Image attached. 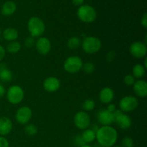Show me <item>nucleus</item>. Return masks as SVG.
<instances>
[{
    "mask_svg": "<svg viewBox=\"0 0 147 147\" xmlns=\"http://www.w3.org/2000/svg\"><path fill=\"white\" fill-rule=\"evenodd\" d=\"M82 107L84 111H91L96 107V103L92 99H86L83 103Z\"/></svg>",
    "mask_w": 147,
    "mask_h": 147,
    "instance_id": "obj_26",
    "label": "nucleus"
},
{
    "mask_svg": "<svg viewBox=\"0 0 147 147\" xmlns=\"http://www.w3.org/2000/svg\"><path fill=\"white\" fill-rule=\"evenodd\" d=\"M141 24L144 28H147V13H144L141 20Z\"/></svg>",
    "mask_w": 147,
    "mask_h": 147,
    "instance_id": "obj_33",
    "label": "nucleus"
},
{
    "mask_svg": "<svg viewBox=\"0 0 147 147\" xmlns=\"http://www.w3.org/2000/svg\"><path fill=\"white\" fill-rule=\"evenodd\" d=\"M133 90L136 96L145 98L147 96V83L144 80H136L133 85Z\"/></svg>",
    "mask_w": 147,
    "mask_h": 147,
    "instance_id": "obj_16",
    "label": "nucleus"
},
{
    "mask_svg": "<svg viewBox=\"0 0 147 147\" xmlns=\"http://www.w3.org/2000/svg\"><path fill=\"white\" fill-rule=\"evenodd\" d=\"M113 147H123V146H113Z\"/></svg>",
    "mask_w": 147,
    "mask_h": 147,
    "instance_id": "obj_42",
    "label": "nucleus"
},
{
    "mask_svg": "<svg viewBox=\"0 0 147 147\" xmlns=\"http://www.w3.org/2000/svg\"><path fill=\"white\" fill-rule=\"evenodd\" d=\"M43 88L49 93H55L60 88V81L55 77H48L43 82Z\"/></svg>",
    "mask_w": 147,
    "mask_h": 147,
    "instance_id": "obj_12",
    "label": "nucleus"
},
{
    "mask_svg": "<svg viewBox=\"0 0 147 147\" xmlns=\"http://www.w3.org/2000/svg\"><path fill=\"white\" fill-rule=\"evenodd\" d=\"M114 123H116L120 129L126 130L131 126L132 121L130 116L125 114L124 113H121L114 118Z\"/></svg>",
    "mask_w": 147,
    "mask_h": 147,
    "instance_id": "obj_14",
    "label": "nucleus"
},
{
    "mask_svg": "<svg viewBox=\"0 0 147 147\" xmlns=\"http://www.w3.org/2000/svg\"><path fill=\"white\" fill-rule=\"evenodd\" d=\"M139 105L138 99L135 96H126L119 101V109L123 113H128L134 111Z\"/></svg>",
    "mask_w": 147,
    "mask_h": 147,
    "instance_id": "obj_7",
    "label": "nucleus"
},
{
    "mask_svg": "<svg viewBox=\"0 0 147 147\" xmlns=\"http://www.w3.org/2000/svg\"><path fill=\"white\" fill-rule=\"evenodd\" d=\"M78 17L85 23H92L97 18L96 9L88 4L80 6L77 11Z\"/></svg>",
    "mask_w": 147,
    "mask_h": 147,
    "instance_id": "obj_4",
    "label": "nucleus"
},
{
    "mask_svg": "<svg viewBox=\"0 0 147 147\" xmlns=\"http://www.w3.org/2000/svg\"><path fill=\"white\" fill-rule=\"evenodd\" d=\"M37 131H38V130H37V126L34 124H33V123L26 124V126H24V132L28 136H35L37 134Z\"/></svg>",
    "mask_w": 147,
    "mask_h": 147,
    "instance_id": "obj_25",
    "label": "nucleus"
},
{
    "mask_svg": "<svg viewBox=\"0 0 147 147\" xmlns=\"http://www.w3.org/2000/svg\"><path fill=\"white\" fill-rule=\"evenodd\" d=\"M135 82H136V78L131 74L126 75L123 78V83L127 86H133Z\"/></svg>",
    "mask_w": 147,
    "mask_h": 147,
    "instance_id": "obj_28",
    "label": "nucleus"
},
{
    "mask_svg": "<svg viewBox=\"0 0 147 147\" xmlns=\"http://www.w3.org/2000/svg\"><path fill=\"white\" fill-rule=\"evenodd\" d=\"M5 55H6V50L2 45H0V62L5 57Z\"/></svg>",
    "mask_w": 147,
    "mask_h": 147,
    "instance_id": "obj_35",
    "label": "nucleus"
},
{
    "mask_svg": "<svg viewBox=\"0 0 147 147\" xmlns=\"http://www.w3.org/2000/svg\"><path fill=\"white\" fill-rule=\"evenodd\" d=\"M114 96V91L113 89L109 87H105L100 91L99 100L104 104H109L113 101Z\"/></svg>",
    "mask_w": 147,
    "mask_h": 147,
    "instance_id": "obj_15",
    "label": "nucleus"
},
{
    "mask_svg": "<svg viewBox=\"0 0 147 147\" xmlns=\"http://www.w3.org/2000/svg\"><path fill=\"white\" fill-rule=\"evenodd\" d=\"M81 70H83L86 74L90 75L94 72L95 65L93 63H90V62H87V63H83Z\"/></svg>",
    "mask_w": 147,
    "mask_h": 147,
    "instance_id": "obj_27",
    "label": "nucleus"
},
{
    "mask_svg": "<svg viewBox=\"0 0 147 147\" xmlns=\"http://www.w3.org/2000/svg\"><path fill=\"white\" fill-rule=\"evenodd\" d=\"M72 1L76 6H81L83 5L84 0H72Z\"/></svg>",
    "mask_w": 147,
    "mask_h": 147,
    "instance_id": "obj_38",
    "label": "nucleus"
},
{
    "mask_svg": "<svg viewBox=\"0 0 147 147\" xmlns=\"http://www.w3.org/2000/svg\"><path fill=\"white\" fill-rule=\"evenodd\" d=\"M34 46H35L37 53L42 55H46L48 54L51 50L52 47L51 42H50V39L46 37H38L35 41Z\"/></svg>",
    "mask_w": 147,
    "mask_h": 147,
    "instance_id": "obj_11",
    "label": "nucleus"
},
{
    "mask_svg": "<svg viewBox=\"0 0 147 147\" xmlns=\"http://www.w3.org/2000/svg\"><path fill=\"white\" fill-rule=\"evenodd\" d=\"M21 44L17 41H12L9 42L7 46V51L9 52V53L11 54H15L20 52L21 50Z\"/></svg>",
    "mask_w": 147,
    "mask_h": 147,
    "instance_id": "obj_24",
    "label": "nucleus"
},
{
    "mask_svg": "<svg viewBox=\"0 0 147 147\" xmlns=\"http://www.w3.org/2000/svg\"><path fill=\"white\" fill-rule=\"evenodd\" d=\"M67 45L70 50H76L81 46V40L78 37H71L67 40Z\"/></svg>",
    "mask_w": 147,
    "mask_h": 147,
    "instance_id": "obj_23",
    "label": "nucleus"
},
{
    "mask_svg": "<svg viewBox=\"0 0 147 147\" xmlns=\"http://www.w3.org/2000/svg\"><path fill=\"white\" fill-rule=\"evenodd\" d=\"M75 143H76V144L77 145V146H79V147L86 144L84 143V142L83 141V139H81V136H76V138L75 139Z\"/></svg>",
    "mask_w": 147,
    "mask_h": 147,
    "instance_id": "obj_34",
    "label": "nucleus"
},
{
    "mask_svg": "<svg viewBox=\"0 0 147 147\" xmlns=\"http://www.w3.org/2000/svg\"><path fill=\"white\" fill-rule=\"evenodd\" d=\"M0 147H9V141L4 136H0Z\"/></svg>",
    "mask_w": 147,
    "mask_h": 147,
    "instance_id": "obj_31",
    "label": "nucleus"
},
{
    "mask_svg": "<svg viewBox=\"0 0 147 147\" xmlns=\"http://www.w3.org/2000/svg\"><path fill=\"white\" fill-rule=\"evenodd\" d=\"M13 129V123L7 117L0 118V136H4L9 134Z\"/></svg>",
    "mask_w": 147,
    "mask_h": 147,
    "instance_id": "obj_17",
    "label": "nucleus"
},
{
    "mask_svg": "<svg viewBox=\"0 0 147 147\" xmlns=\"http://www.w3.org/2000/svg\"><path fill=\"white\" fill-rule=\"evenodd\" d=\"M7 99L11 104L17 105L21 103L24 97V92L23 89L18 85L10 86L6 91Z\"/></svg>",
    "mask_w": 147,
    "mask_h": 147,
    "instance_id": "obj_5",
    "label": "nucleus"
},
{
    "mask_svg": "<svg viewBox=\"0 0 147 147\" xmlns=\"http://www.w3.org/2000/svg\"><path fill=\"white\" fill-rule=\"evenodd\" d=\"M145 73H146V69L144 67L143 65L142 64H136L133 67V70H132V76L135 78L140 79L144 76Z\"/></svg>",
    "mask_w": 147,
    "mask_h": 147,
    "instance_id": "obj_21",
    "label": "nucleus"
},
{
    "mask_svg": "<svg viewBox=\"0 0 147 147\" xmlns=\"http://www.w3.org/2000/svg\"><path fill=\"white\" fill-rule=\"evenodd\" d=\"M129 52L135 58L142 59L145 57L147 54L146 44L140 41L134 42L130 45Z\"/></svg>",
    "mask_w": 147,
    "mask_h": 147,
    "instance_id": "obj_9",
    "label": "nucleus"
},
{
    "mask_svg": "<svg viewBox=\"0 0 147 147\" xmlns=\"http://www.w3.org/2000/svg\"><path fill=\"white\" fill-rule=\"evenodd\" d=\"M32 117V111L28 106H22L16 112V121L20 124L26 125Z\"/></svg>",
    "mask_w": 147,
    "mask_h": 147,
    "instance_id": "obj_10",
    "label": "nucleus"
},
{
    "mask_svg": "<svg viewBox=\"0 0 147 147\" xmlns=\"http://www.w3.org/2000/svg\"><path fill=\"white\" fill-rule=\"evenodd\" d=\"M81 139L86 144L92 143L96 140V132L91 129H87L80 135Z\"/></svg>",
    "mask_w": 147,
    "mask_h": 147,
    "instance_id": "obj_20",
    "label": "nucleus"
},
{
    "mask_svg": "<svg viewBox=\"0 0 147 147\" xmlns=\"http://www.w3.org/2000/svg\"><path fill=\"white\" fill-rule=\"evenodd\" d=\"M80 147H93V146H90V145H88V144H84V145H83V146H81Z\"/></svg>",
    "mask_w": 147,
    "mask_h": 147,
    "instance_id": "obj_40",
    "label": "nucleus"
},
{
    "mask_svg": "<svg viewBox=\"0 0 147 147\" xmlns=\"http://www.w3.org/2000/svg\"><path fill=\"white\" fill-rule=\"evenodd\" d=\"M12 73L7 67H4L2 69H0V79L3 82H5V83L11 82V80H12Z\"/></svg>",
    "mask_w": 147,
    "mask_h": 147,
    "instance_id": "obj_22",
    "label": "nucleus"
},
{
    "mask_svg": "<svg viewBox=\"0 0 147 147\" xmlns=\"http://www.w3.org/2000/svg\"><path fill=\"white\" fill-rule=\"evenodd\" d=\"M2 35L5 40H7L8 42H12L15 41L18 38L19 32L15 28L8 27V28H6L3 31Z\"/></svg>",
    "mask_w": 147,
    "mask_h": 147,
    "instance_id": "obj_19",
    "label": "nucleus"
},
{
    "mask_svg": "<svg viewBox=\"0 0 147 147\" xmlns=\"http://www.w3.org/2000/svg\"><path fill=\"white\" fill-rule=\"evenodd\" d=\"M81 47L85 53L92 55L100 51L102 43L100 39L98 37L94 36H88L81 42Z\"/></svg>",
    "mask_w": 147,
    "mask_h": 147,
    "instance_id": "obj_3",
    "label": "nucleus"
},
{
    "mask_svg": "<svg viewBox=\"0 0 147 147\" xmlns=\"http://www.w3.org/2000/svg\"><path fill=\"white\" fill-rule=\"evenodd\" d=\"M96 139L101 147H113L118 139V132L111 126H102L96 132Z\"/></svg>",
    "mask_w": 147,
    "mask_h": 147,
    "instance_id": "obj_1",
    "label": "nucleus"
},
{
    "mask_svg": "<svg viewBox=\"0 0 147 147\" xmlns=\"http://www.w3.org/2000/svg\"><path fill=\"white\" fill-rule=\"evenodd\" d=\"M27 29L31 37H40L45 31V24L42 20L37 17H32L27 22Z\"/></svg>",
    "mask_w": 147,
    "mask_h": 147,
    "instance_id": "obj_2",
    "label": "nucleus"
},
{
    "mask_svg": "<svg viewBox=\"0 0 147 147\" xmlns=\"http://www.w3.org/2000/svg\"><path fill=\"white\" fill-rule=\"evenodd\" d=\"M6 94V90L4 86L0 83V98H2Z\"/></svg>",
    "mask_w": 147,
    "mask_h": 147,
    "instance_id": "obj_37",
    "label": "nucleus"
},
{
    "mask_svg": "<svg viewBox=\"0 0 147 147\" xmlns=\"http://www.w3.org/2000/svg\"><path fill=\"white\" fill-rule=\"evenodd\" d=\"M73 121L77 129L80 130H86L90 125V115L84 111H80L76 113Z\"/></svg>",
    "mask_w": 147,
    "mask_h": 147,
    "instance_id": "obj_8",
    "label": "nucleus"
},
{
    "mask_svg": "<svg viewBox=\"0 0 147 147\" xmlns=\"http://www.w3.org/2000/svg\"><path fill=\"white\" fill-rule=\"evenodd\" d=\"M17 10V5L12 1H7L3 4L1 12L4 16L12 15Z\"/></svg>",
    "mask_w": 147,
    "mask_h": 147,
    "instance_id": "obj_18",
    "label": "nucleus"
},
{
    "mask_svg": "<svg viewBox=\"0 0 147 147\" xmlns=\"http://www.w3.org/2000/svg\"><path fill=\"white\" fill-rule=\"evenodd\" d=\"M35 44V40H34V38L32 37H28L24 40V45H25L26 47H28V48H30L32 46L34 45Z\"/></svg>",
    "mask_w": 147,
    "mask_h": 147,
    "instance_id": "obj_30",
    "label": "nucleus"
},
{
    "mask_svg": "<svg viewBox=\"0 0 147 147\" xmlns=\"http://www.w3.org/2000/svg\"><path fill=\"white\" fill-rule=\"evenodd\" d=\"M83 62L80 57L76 55L70 56L64 62L63 67L67 73L75 74L81 70Z\"/></svg>",
    "mask_w": 147,
    "mask_h": 147,
    "instance_id": "obj_6",
    "label": "nucleus"
},
{
    "mask_svg": "<svg viewBox=\"0 0 147 147\" xmlns=\"http://www.w3.org/2000/svg\"><path fill=\"white\" fill-rule=\"evenodd\" d=\"M106 110H107L108 111L111 112V113H113V112L116 110V105L113 104V103H109Z\"/></svg>",
    "mask_w": 147,
    "mask_h": 147,
    "instance_id": "obj_36",
    "label": "nucleus"
},
{
    "mask_svg": "<svg viewBox=\"0 0 147 147\" xmlns=\"http://www.w3.org/2000/svg\"><path fill=\"white\" fill-rule=\"evenodd\" d=\"M1 29H0V35H1Z\"/></svg>",
    "mask_w": 147,
    "mask_h": 147,
    "instance_id": "obj_41",
    "label": "nucleus"
},
{
    "mask_svg": "<svg viewBox=\"0 0 147 147\" xmlns=\"http://www.w3.org/2000/svg\"><path fill=\"white\" fill-rule=\"evenodd\" d=\"M115 57H116V54H115L114 52L110 51L107 53V55H106V60H107L109 63H111V62H112L114 60Z\"/></svg>",
    "mask_w": 147,
    "mask_h": 147,
    "instance_id": "obj_32",
    "label": "nucleus"
},
{
    "mask_svg": "<svg viewBox=\"0 0 147 147\" xmlns=\"http://www.w3.org/2000/svg\"><path fill=\"white\" fill-rule=\"evenodd\" d=\"M98 121L101 126H111L114 123V116L113 113L108 111L106 109L101 110L97 114Z\"/></svg>",
    "mask_w": 147,
    "mask_h": 147,
    "instance_id": "obj_13",
    "label": "nucleus"
},
{
    "mask_svg": "<svg viewBox=\"0 0 147 147\" xmlns=\"http://www.w3.org/2000/svg\"><path fill=\"white\" fill-rule=\"evenodd\" d=\"M144 67H145V69H146L147 68V58L146 57H145L144 62Z\"/></svg>",
    "mask_w": 147,
    "mask_h": 147,
    "instance_id": "obj_39",
    "label": "nucleus"
},
{
    "mask_svg": "<svg viewBox=\"0 0 147 147\" xmlns=\"http://www.w3.org/2000/svg\"><path fill=\"white\" fill-rule=\"evenodd\" d=\"M121 144L123 147H134V141L129 136H126L122 139Z\"/></svg>",
    "mask_w": 147,
    "mask_h": 147,
    "instance_id": "obj_29",
    "label": "nucleus"
}]
</instances>
